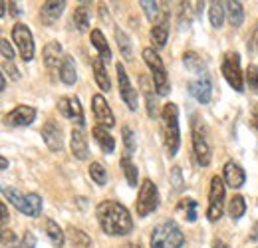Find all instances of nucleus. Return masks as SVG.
Returning <instances> with one entry per match:
<instances>
[{"instance_id": "nucleus-1", "label": "nucleus", "mask_w": 258, "mask_h": 248, "mask_svg": "<svg viewBox=\"0 0 258 248\" xmlns=\"http://www.w3.org/2000/svg\"><path fill=\"white\" fill-rule=\"evenodd\" d=\"M96 217L101 230L109 236H125L133 228V220L129 217V211L117 201L99 203L96 209Z\"/></svg>"}, {"instance_id": "nucleus-2", "label": "nucleus", "mask_w": 258, "mask_h": 248, "mask_svg": "<svg viewBox=\"0 0 258 248\" xmlns=\"http://www.w3.org/2000/svg\"><path fill=\"white\" fill-rule=\"evenodd\" d=\"M161 127L165 137L167 155L175 157L181 145V131H179V107L175 103H165L161 111Z\"/></svg>"}, {"instance_id": "nucleus-3", "label": "nucleus", "mask_w": 258, "mask_h": 248, "mask_svg": "<svg viewBox=\"0 0 258 248\" xmlns=\"http://www.w3.org/2000/svg\"><path fill=\"white\" fill-rule=\"evenodd\" d=\"M185 244V234L181 232L175 220L161 222L153 228L151 234V248H181Z\"/></svg>"}, {"instance_id": "nucleus-4", "label": "nucleus", "mask_w": 258, "mask_h": 248, "mask_svg": "<svg viewBox=\"0 0 258 248\" xmlns=\"http://www.w3.org/2000/svg\"><path fill=\"white\" fill-rule=\"evenodd\" d=\"M2 195L10 201V205H14L22 215L26 217H40L42 213V197L36 195V193H28V195H22L18 193L16 189H10V187H4L2 189Z\"/></svg>"}, {"instance_id": "nucleus-5", "label": "nucleus", "mask_w": 258, "mask_h": 248, "mask_svg": "<svg viewBox=\"0 0 258 248\" xmlns=\"http://www.w3.org/2000/svg\"><path fill=\"white\" fill-rule=\"evenodd\" d=\"M143 60L147 64V68L151 70V76H153V84H155V90L159 95H167L171 92V84H169V78H167V72H165V66L163 60L159 58V54L153 50V48H145L141 52Z\"/></svg>"}, {"instance_id": "nucleus-6", "label": "nucleus", "mask_w": 258, "mask_h": 248, "mask_svg": "<svg viewBox=\"0 0 258 248\" xmlns=\"http://www.w3.org/2000/svg\"><path fill=\"white\" fill-rule=\"evenodd\" d=\"M157 207H159V191H157V185H155L151 179H145V181L141 183L137 201H135L137 217H147V215H151Z\"/></svg>"}, {"instance_id": "nucleus-7", "label": "nucleus", "mask_w": 258, "mask_h": 248, "mask_svg": "<svg viewBox=\"0 0 258 248\" xmlns=\"http://www.w3.org/2000/svg\"><path fill=\"white\" fill-rule=\"evenodd\" d=\"M225 209V183L221 177L211 179V189H209V207H207V218L211 222H217L223 217Z\"/></svg>"}, {"instance_id": "nucleus-8", "label": "nucleus", "mask_w": 258, "mask_h": 248, "mask_svg": "<svg viewBox=\"0 0 258 248\" xmlns=\"http://www.w3.org/2000/svg\"><path fill=\"white\" fill-rule=\"evenodd\" d=\"M193 149L199 165L201 167H207L211 163V145H209V139H207L205 123L199 117L193 119Z\"/></svg>"}, {"instance_id": "nucleus-9", "label": "nucleus", "mask_w": 258, "mask_h": 248, "mask_svg": "<svg viewBox=\"0 0 258 248\" xmlns=\"http://www.w3.org/2000/svg\"><path fill=\"white\" fill-rule=\"evenodd\" d=\"M223 76L225 80L232 86V90L242 92L244 90V76L240 70V56L236 52H226L223 60Z\"/></svg>"}, {"instance_id": "nucleus-10", "label": "nucleus", "mask_w": 258, "mask_h": 248, "mask_svg": "<svg viewBox=\"0 0 258 248\" xmlns=\"http://www.w3.org/2000/svg\"><path fill=\"white\" fill-rule=\"evenodd\" d=\"M12 40L14 44L18 46L20 50V56L24 62H32L34 60V38H32V32L26 24L18 22L14 28H12Z\"/></svg>"}, {"instance_id": "nucleus-11", "label": "nucleus", "mask_w": 258, "mask_h": 248, "mask_svg": "<svg viewBox=\"0 0 258 248\" xmlns=\"http://www.w3.org/2000/svg\"><path fill=\"white\" fill-rule=\"evenodd\" d=\"M115 70H117V82H119V93H121V99L125 101V105H127L131 111H135V109H137V105H139V95H137V90L131 86V82H129V78H127V72H125V68H123L121 64H117V66H115Z\"/></svg>"}, {"instance_id": "nucleus-12", "label": "nucleus", "mask_w": 258, "mask_h": 248, "mask_svg": "<svg viewBox=\"0 0 258 248\" xmlns=\"http://www.w3.org/2000/svg\"><path fill=\"white\" fill-rule=\"evenodd\" d=\"M58 109L60 113L68 117L70 121H74L76 125L84 127V109H82V103L78 97H72V95H66V97H60L58 99Z\"/></svg>"}, {"instance_id": "nucleus-13", "label": "nucleus", "mask_w": 258, "mask_h": 248, "mask_svg": "<svg viewBox=\"0 0 258 248\" xmlns=\"http://www.w3.org/2000/svg\"><path fill=\"white\" fill-rule=\"evenodd\" d=\"M36 119V109L30 105H16L10 113H6L4 123L10 127H26Z\"/></svg>"}, {"instance_id": "nucleus-14", "label": "nucleus", "mask_w": 258, "mask_h": 248, "mask_svg": "<svg viewBox=\"0 0 258 248\" xmlns=\"http://www.w3.org/2000/svg\"><path fill=\"white\" fill-rule=\"evenodd\" d=\"M92 107H94V115H96L97 123L101 125V127H107V129H109V127L115 125L113 111H111V107L107 105V101H105L103 95H99V93L94 95V99H92Z\"/></svg>"}, {"instance_id": "nucleus-15", "label": "nucleus", "mask_w": 258, "mask_h": 248, "mask_svg": "<svg viewBox=\"0 0 258 248\" xmlns=\"http://www.w3.org/2000/svg\"><path fill=\"white\" fill-rule=\"evenodd\" d=\"M189 92L199 103H209L213 97V84H211V76H201L199 80L189 82Z\"/></svg>"}, {"instance_id": "nucleus-16", "label": "nucleus", "mask_w": 258, "mask_h": 248, "mask_svg": "<svg viewBox=\"0 0 258 248\" xmlns=\"http://www.w3.org/2000/svg\"><path fill=\"white\" fill-rule=\"evenodd\" d=\"M42 137H44V143L48 145L50 151H62L64 149L62 129L58 127L56 121H46V125L42 127Z\"/></svg>"}, {"instance_id": "nucleus-17", "label": "nucleus", "mask_w": 258, "mask_h": 248, "mask_svg": "<svg viewBox=\"0 0 258 248\" xmlns=\"http://www.w3.org/2000/svg\"><path fill=\"white\" fill-rule=\"evenodd\" d=\"M72 153L76 159L84 161L90 155V145H88V139H86V133H84V127L76 125L72 129Z\"/></svg>"}, {"instance_id": "nucleus-18", "label": "nucleus", "mask_w": 258, "mask_h": 248, "mask_svg": "<svg viewBox=\"0 0 258 248\" xmlns=\"http://www.w3.org/2000/svg\"><path fill=\"white\" fill-rule=\"evenodd\" d=\"M66 8V0H46L42 10H40V18L44 24H54Z\"/></svg>"}, {"instance_id": "nucleus-19", "label": "nucleus", "mask_w": 258, "mask_h": 248, "mask_svg": "<svg viewBox=\"0 0 258 248\" xmlns=\"http://www.w3.org/2000/svg\"><path fill=\"white\" fill-rule=\"evenodd\" d=\"M244 181H246V173H244V169L238 165V163H234V161H228L225 165V183L230 189H240V187L244 185Z\"/></svg>"}, {"instance_id": "nucleus-20", "label": "nucleus", "mask_w": 258, "mask_h": 248, "mask_svg": "<svg viewBox=\"0 0 258 248\" xmlns=\"http://www.w3.org/2000/svg\"><path fill=\"white\" fill-rule=\"evenodd\" d=\"M64 62V56H62V46L58 42H48L44 46V64L48 70H56L60 68Z\"/></svg>"}, {"instance_id": "nucleus-21", "label": "nucleus", "mask_w": 258, "mask_h": 248, "mask_svg": "<svg viewBox=\"0 0 258 248\" xmlns=\"http://www.w3.org/2000/svg\"><path fill=\"white\" fill-rule=\"evenodd\" d=\"M167 16H169V10H163L159 22L151 28V40L155 44V48H163L167 44V38H169V24H167Z\"/></svg>"}, {"instance_id": "nucleus-22", "label": "nucleus", "mask_w": 258, "mask_h": 248, "mask_svg": "<svg viewBox=\"0 0 258 248\" xmlns=\"http://www.w3.org/2000/svg\"><path fill=\"white\" fill-rule=\"evenodd\" d=\"M92 135H94V139L97 141L99 149H101L105 155L113 153V149H115V139L111 137V133H109L105 127H101V125H96V127L92 129Z\"/></svg>"}, {"instance_id": "nucleus-23", "label": "nucleus", "mask_w": 258, "mask_h": 248, "mask_svg": "<svg viewBox=\"0 0 258 248\" xmlns=\"http://www.w3.org/2000/svg\"><path fill=\"white\" fill-rule=\"evenodd\" d=\"M90 38H92V44H94V48L97 50L99 58H101L103 62L107 64L109 60H111V50H109V44H107V40H105L103 32L97 30V28H96V30H92Z\"/></svg>"}, {"instance_id": "nucleus-24", "label": "nucleus", "mask_w": 258, "mask_h": 248, "mask_svg": "<svg viewBox=\"0 0 258 248\" xmlns=\"http://www.w3.org/2000/svg\"><path fill=\"white\" fill-rule=\"evenodd\" d=\"M103 60L101 58H96L94 62H92V68H94V78H96L97 86L103 90V92H109L111 90V80H109V76H107V70H105V66H103Z\"/></svg>"}, {"instance_id": "nucleus-25", "label": "nucleus", "mask_w": 258, "mask_h": 248, "mask_svg": "<svg viewBox=\"0 0 258 248\" xmlns=\"http://www.w3.org/2000/svg\"><path fill=\"white\" fill-rule=\"evenodd\" d=\"M60 80L64 82L66 86H74L76 80H78V74H76V64L72 56H64V62L60 66Z\"/></svg>"}, {"instance_id": "nucleus-26", "label": "nucleus", "mask_w": 258, "mask_h": 248, "mask_svg": "<svg viewBox=\"0 0 258 248\" xmlns=\"http://www.w3.org/2000/svg\"><path fill=\"white\" fill-rule=\"evenodd\" d=\"M226 14H228L230 26H240L244 20V10L238 0H226Z\"/></svg>"}, {"instance_id": "nucleus-27", "label": "nucleus", "mask_w": 258, "mask_h": 248, "mask_svg": "<svg viewBox=\"0 0 258 248\" xmlns=\"http://www.w3.org/2000/svg\"><path fill=\"white\" fill-rule=\"evenodd\" d=\"M183 64H185V68H187L191 74H207V72H205V70H207V64H205V60H203L199 54H195V52H185Z\"/></svg>"}, {"instance_id": "nucleus-28", "label": "nucleus", "mask_w": 258, "mask_h": 248, "mask_svg": "<svg viewBox=\"0 0 258 248\" xmlns=\"http://www.w3.org/2000/svg\"><path fill=\"white\" fill-rule=\"evenodd\" d=\"M225 12L226 8H223V2L221 0H211L209 2V18H211V24L215 28H221L223 22H225Z\"/></svg>"}, {"instance_id": "nucleus-29", "label": "nucleus", "mask_w": 258, "mask_h": 248, "mask_svg": "<svg viewBox=\"0 0 258 248\" xmlns=\"http://www.w3.org/2000/svg\"><path fill=\"white\" fill-rule=\"evenodd\" d=\"M68 236H70V242H72L74 248H92V238L84 230H80L76 226L68 228Z\"/></svg>"}, {"instance_id": "nucleus-30", "label": "nucleus", "mask_w": 258, "mask_h": 248, "mask_svg": "<svg viewBox=\"0 0 258 248\" xmlns=\"http://www.w3.org/2000/svg\"><path fill=\"white\" fill-rule=\"evenodd\" d=\"M72 22H74V26H76L80 32L90 30V12H88V8H86V6H78V8H74Z\"/></svg>"}, {"instance_id": "nucleus-31", "label": "nucleus", "mask_w": 258, "mask_h": 248, "mask_svg": "<svg viewBox=\"0 0 258 248\" xmlns=\"http://www.w3.org/2000/svg\"><path fill=\"white\" fill-rule=\"evenodd\" d=\"M46 234H48L50 242H52L56 248L64 246L66 236H64V232H62V228L58 226V222H54V220H46Z\"/></svg>"}, {"instance_id": "nucleus-32", "label": "nucleus", "mask_w": 258, "mask_h": 248, "mask_svg": "<svg viewBox=\"0 0 258 248\" xmlns=\"http://www.w3.org/2000/svg\"><path fill=\"white\" fill-rule=\"evenodd\" d=\"M197 209H199V205H197L195 199H183V201L177 205V211L185 215V220H187V222H195V220H197Z\"/></svg>"}, {"instance_id": "nucleus-33", "label": "nucleus", "mask_w": 258, "mask_h": 248, "mask_svg": "<svg viewBox=\"0 0 258 248\" xmlns=\"http://www.w3.org/2000/svg\"><path fill=\"white\" fill-rule=\"evenodd\" d=\"M121 169H123V173H125V179H127L129 187H137V167L133 165V161H131V155L125 153V155L121 157Z\"/></svg>"}, {"instance_id": "nucleus-34", "label": "nucleus", "mask_w": 258, "mask_h": 248, "mask_svg": "<svg viewBox=\"0 0 258 248\" xmlns=\"http://www.w3.org/2000/svg\"><path fill=\"white\" fill-rule=\"evenodd\" d=\"M115 40H117V46H119V50H121V56H123L125 60H133V46H131V40H129L127 34L117 28V30H115Z\"/></svg>"}, {"instance_id": "nucleus-35", "label": "nucleus", "mask_w": 258, "mask_h": 248, "mask_svg": "<svg viewBox=\"0 0 258 248\" xmlns=\"http://www.w3.org/2000/svg\"><path fill=\"white\" fill-rule=\"evenodd\" d=\"M244 211H246L244 197H240V195L232 197L230 203H228V215H230V218H232V220H238V218L244 215Z\"/></svg>"}, {"instance_id": "nucleus-36", "label": "nucleus", "mask_w": 258, "mask_h": 248, "mask_svg": "<svg viewBox=\"0 0 258 248\" xmlns=\"http://www.w3.org/2000/svg\"><path fill=\"white\" fill-rule=\"evenodd\" d=\"M90 177L94 179L96 185H105V183H107V173H105V169L101 167V163H97V161H94V163L90 165Z\"/></svg>"}, {"instance_id": "nucleus-37", "label": "nucleus", "mask_w": 258, "mask_h": 248, "mask_svg": "<svg viewBox=\"0 0 258 248\" xmlns=\"http://www.w3.org/2000/svg\"><path fill=\"white\" fill-rule=\"evenodd\" d=\"M139 4H141V8H143L147 20L155 22V20L159 18V8H157V2H155V0H139Z\"/></svg>"}, {"instance_id": "nucleus-38", "label": "nucleus", "mask_w": 258, "mask_h": 248, "mask_svg": "<svg viewBox=\"0 0 258 248\" xmlns=\"http://www.w3.org/2000/svg\"><path fill=\"white\" fill-rule=\"evenodd\" d=\"M246 84H248V90H252L254 93H258V68L256 66H248L246 68Z\"/></svg>"}, {"instance_id": "nucleus-39", "label": "nucleus", "mask_w": 258, "mask_h": 248, "mask_svg": "<svg viewBox=\"0 0 258 248\" xmlns=\"http://www.w3.org/2000/svg\"><path fill=\"white\" fill-rule=\"evenodd\" d=\"M121 135H123V143H125V153L131 155V153L135 151V147H137V145H135V135H133V131H131L129 127H123V129H121Z\"/></svg>"}, {"instance_id": "nucleus-40", "label": "nucleus", "mask_w": 258, "mask_h": 248, "mask_svg": "<svg viewBox=\"0 0 258 248\" xmlns=\"http://www.w3.org/2000/svg\"><path fill=\"white\" fill-rule=\"evenodd\" d=\"M191 6L189 0H179V22L181 24H189L191 22Z\"/></svg>"}, {"instance_id": "nucleus-41", "label": "nucleus", "mask_w": 258, "mask_h": 248, "mask_svg": "<svg viewBox=\"0 0 258 248\" xmlns=\"http://www.w3.org/2000/svg\"><path fill=\"white\" fill-rule=\"evenodd\" d=\"M12 248H36V236L32 232H26Z\"/></svg>"}, {"instance_id": "nucleus-42", "label": "nucleus", "mask_w": 258, "mask_h": 248, "mask_svg": "<svg viewBox=\"0 0 258 248\" xmlns=\"http://www.w3.org/2000/svg\"><path fill=\"white\" fill-rule=\"evenodd\" d=\"M0 52H2V60H14V50L6 38L0 40Z\"/></svg>"}, {"instance_id": "nucleus-43", "label": "nucleus", "mask_w": 258, "mask_h": 248, "mask_svg": "<svg viewBox=\"0 0 258 248\" xmlns=\"http://www.w3.org/2000/svg\"><path fill=\"white\" fill-rule=\"evenodd\" d=\"M2 70H4V72H10V78H12V80H18V78H20V72L16 70V66H14L12 60H2Z\"/></svg>"}, {"instance_id": "nucleus-44", "label": "nucleus", "mask_w": 258, "mask_h": 248, "mask_svg": "<svg viewBox=\"0 0 258 248\" xmlns=\"http://www.w3.org/2000/svg\"><path fill=\"white\" fill-rule=\"evenodd\" d=\"M10 16H14V18H18L20 14H22V4H20V0H10Z\"/></svg>"}, {"instance_id": "nucleus-45", "label": "nucleus", "mask_w": 258, "mask_h": 248, "mask_svg": "<svg viewBox=\"0 0 258 248\" xmlns=\"http://www.w3.org/2000/svg\"><path fill=\"white\" fill-rule=\"evenodd\" d=\"M171 177H173V185H175V189L179 191V189L183 187V179H181V169H179V167H175Z\"/></svg>"}, {"instance_id": "nucleus-46", "label": "nucleus", "mask_w": 258, "mask_h": 248, "mask_svg": "<svg viewBox=\"0 0 258 248\" xmlns=\"http://www.w3.org/2000/svg\"><path fill=\"white\" fill-rule=\"evenodd\" d=\"M0 211H2V226H4V224L8 222V209H6V205H4V203L0 205Z\"/></svg>"}, {"instance_id": "nucleus-47", "label": "nucleus", "mask_w": 258, "mask_h": 248, "mask_svg": "<svg viewBox=\"0 0 258 248\" xmlns=\"http://www.w3.org/2000/svg\"><path fill=\"white\" fill-rule=\"evenodd\" d=\"M252 125L258 129V103L254 105V109H252Z\"/></svg>"}, {"instance_id": "nucleus-48", "label": "nucleus", "mask_w": 258, "mask_h": 248, "mask_svg": "<svg viewBox=\"0 0 258 248\" xmlns=\"http://www.w3.org/2000/svg\"><path fill=\"white\" fill-rule=\"evenodd\" d=\"M0 165H2V171H6V169H8V159L2 157V159H0Z\"/></svg>"}, {"instance_id": "nucleus-49", "label": "nucleus", "mask_w": 258, "mask_h": 248, "mask_svg": "<svg viewBox=\"0 0 258 248\" xmlns=\"http://www.w3.org/2000/svg\"><path fill=\"white\" fill-rule=\"evenodd\" d=\"M0 88H2V92L6 90V76L2 74V78H0Z\"/></svg>"}, {"instance_id": "nucleus-50", "label": "nucleus", "mask_w": 258, "mask_h": 248, "mask_svg": "<svg viewBox=\"0 0 258 248\" xmlns=\"http://www.w3.org/2000/svg\"><path fill=\"white\" fill-rule=\"evenodd\" d=\"M0 6H2V10H0V16H4V14H6V0H0Z\"/></svg>"}, {"instance_id": "nucleus-51", "label": "nucleus", "mask_w": 258, "mask_h": 248, "mask_svg": "<svg viewBox=\"0 0 258 248\" xmlns=\"http://www.w3.org/2000/svg\"><path fill=\"white\" fill-rule=\"evenodd\" d=\"M213 248H228V246H226V244L223 242V240H217V242L213 244Z\"/></svg>"}, {"instance_id": "nucleus-52", "label": "nucleus", "mask_w": 258, "mask_h": 248, "mask_svg": "<svg viewBox=\"0 0 258 248\" xmlns=\"http://www.w3.org/2000/svg\"><path fill=\"white\" fill-rule=\"evenodd\" d=\"M121 248H141L139 244H135V242H127V244H123Z\"/></svg>"}, {"instance_id": "nucleus-53", "label": "nucleus", "mask_w": 258, "mask_h": 248, "mask_svg": "<svg viewBox=\"0 0 258 248\" xmlns=\"http://www.w3.org/2000/svg\"><path fill=\"white\" fill-rule=\"evenodd\" d=\"M80 2H82V4H88V2H92V0H80Z\"/></svg>"}]
</instances>
